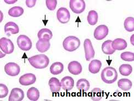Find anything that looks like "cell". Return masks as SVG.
I'll return each instance as SVG.
<instances>
[{"label":"cell","instance_id":"6da1fadb","mask_svg":"<svg viewBox=\"0 0 134 101\" xmlns=\"http://www.w3.org/2000/svg\"><path fill=\"white\" fill-rule=\"evenodd\" d=\"M30 64L36 69H44L49 64V58L44 54H38L28 58Z\"/></svg>","mask_w":134,"mask_h":101},{"label":"cell","instance_id":"7a4b0ae2","mask_svg":"<svg viewBox=\"0 0 134 101\" xmlns=\"http://www.w3.org/2000/svg\"><path fill=\"white\" fill-rule=\"evenodd\" d=\"M100 76L104 82L111 84L115 82L117 80L118 72L113 67L107 66L103 69Z\"/></svg>","mask_w":134,"mask_h":101},{"label":"cell","instance_id":"3957f363","mask_svg":"<svg viewBox=\"0 0 134 101\" xmlns=\"http://www.w3.org/2000/svg\"><path fill=\"white\" fill-rule=\"evenodd\" d=\"M80 46V41L77 37L74 36L66 37L63 42L64 48L68 52H73Z\"/></svg>","mask_w":134,"mask_h":101},{"label":"cell","instance_id":"277c9868","mask_svg":"<svg viewBox=\"0 0 134 101\" xmlns=\"http://www.w3.org/2000/svg\"><path fill=\"white\" fill-rule=\"evenodd\" d=\"M17 44L19 48L24 51L29 50L32 47V42L26 35H20L17 38Z\"/></svg>","mask_w":134,"mask_h":101},{"label":"cell","instance_id":"5b68a950","mask_svg":"<svg viewBox=\"0 0 134 101\" xmlns=\"http://www.w3.org/2000/svg\"><path fill=\"white\" fill-rule=\"evenodd\" d=\"M69 6L74 13L80 14L85 10L86 4L83 0H70Z\"/></svg>","mask_w":134,"mask_h":101},{"label":"cell","instance_id":"8992f818","mask_svg":"<svg viewBox=\"0 0 134 101\" xmlns=\"http://www.w3.org/2000/svg\"><path fill=\"white\" fill-rule=\"evenodd\" d=\"M0 48L5 54H11L14 51V46L10 39L2 37L0 39Z\"/></svg>","mask_w":134,"mask_h":101},{"label":"cell","instance_id":"52a82bcc","mask_svg":"<svg viewBox=\"0 0 134 101\" xmlns=\"http://www.w3.org/2000/svg\"><path fill=\"white\" fill-rule=\"evenodd\" d=\"M57 18L60 23L66 24L69 21L70 18V14L68 9L61 7L59 8L57 12Z\"/></svg>","mask_w":134,"mask_h":101},{"label":"cell","instance_id":"ba28073f","mask_svg":"<svg viewBox=\"0 0 134 101\" xmlns=\"http://www.w3.org/2000/svg\"><path fill=\"white\" fill-rule=\"evenodd\" d=\"M4 71L7 75L10 76H15L20 73V68L17 64L10 62L5 65Z\"/></svg>","mask_w":134,"mask_h":101},{"label":"cell","instance_id":"9c48e42d","mask_svg":"<svg viewBox=\"0 0 134 101\" xmlns=\"http://www.w3.org/2000/svg\"><path fill=\"white\" fill-rule=\"evenodd\" d=\"M108 27L105 25L98 26L94 31V37L97 40H102L108 34Z\"/></svg>","mask_w":134,"mask_h":101},{"label":"cell","instance_id":"30bf717a","mask_svg":"<svg viewBox=\"0 0 134 101\" xmlns=\"http://www.w3.org/2000/svg\"><path fill=\"white\" fill-rule=\"evenodd\" d=\"M83 47H84L86 60L87 61L90 60L94 57L95 52H94L91 41L90 39L87 38L84 41Z\"/></svg>","mask_w":134,"mask_h":101},{"label":"cell","instance_id":"8fae6325","mask_svg":"<svg viewBox=\"0 0 134 101\" xmlns=\"http://www.w3.org/2000/svg\"><path fill=\"white\" fill-rule=\"evenodd\" d=\"M36 80V76L32 73H27L19 78V83L23 86H29L34 84Z\"/></svg>","mask_w":134,"mask_h":101},{"label":"cell","instance_id":"7c38bea8","mask_svg":"<svg viewBox=\"0 0 134 101\" xmlns=\"http://www.w3.org/2000/svg\"><path fill=\"white\" fill-rule=\"evenodd\" d=\"M24 98V93L19 88H14L12 89L9 96V101H21Z\"/></svg>","mask_w":134,"mask_h":101},{"label":"cell","instance_id":"4fadbf2b","mask_svg":"<svg viewBox=\"0 0 134 101\" xmlns=\"http://www.w3.org/2000/svg\"><path fill=\"white\" fill-rule=\"evenodd\" d=\"M61 87L65 91H70L74 87V80L71 77L67 76L64 77L60 81Z\"/></svg>","mask_w":134,"mask_h":101},{"label":"cell","instance_id":"5bb4252c","mask_svg":"<svg viewBox=\"0 0 134 101\" xmlns=\"http://www.w3.org/2000/svg\"><path fill=\"white\" fill-rule=\"evenodd\" d=\"M19 31V26L13 21H9L4 25V32L8 36L10 34H16Z\"/></svg>","mask_w":134,"mask_h":101},{"label":"cell","instance_id":"9a60e30c","mask_svg":"<svg viewBox=\"0 0 134 101\" xmlns=\"http://www.w3.org/2000/svg\"><path fill=\"white\" fill-rule=\"evenodd\" d=\"M68 69L69 72L75 75L80 74L82 70L81 64L77 61H72L70 62L68 66Z\"/></svg>","mask_w":134,"mask_h":101},{"label":"cell","instance_id":"2e32d148","mask_svg":"<svg viewBox=\"0 0 134 101\" xmlns=\"http://www.w3.org/2000/svg\"><path fill=\"white\" fill-rule=\"evenodd\" d=\"M50 89L52 93H56L60 91L61 88V84L59 80L56 77H52L48 82Z\"/></svg>","mask_w":134,"mask_h":101},{"label":"cell","instance_id":"e0dca14e","mask_svg":"<svg viewBox=\"0 0 134 101\" xmlns=\"http://www.w3.org/2000/svg\"><path fill=\"white\" fill-rule=\"evenodd\" d=\"M51 46L49 41L39 39L36 44V47L38 51L41 53H44L49 49Z\"/></svg>","mask_w":134,"mask_h":101},{"label":"cell","instance_id":"ac0fdd59","mask_svg":"<svg viewBox=\"0 0 134 101\" xmlns=\"http://www.w3.org/2000/svg\"><path fill=\"white\" fill-rule=\"evenodd\" d=\"M127 45L126 41L120 38H116L111 42V46L115 50H124L127 47Z\"/></svg>","mask_w":134,"mask_h":101},{"label":"cell","instance_id":"d6986e66","mask_svg":"<svg viewBox=\"0 0 134 101\" xmlns=\"http://www.w3.org/2000/svg\"><path fill=\"white\" fill-rule=\"evenodd\" d=\"M102 66L101 61L97 59L92 60L88 65V70L92 74H97Z\"/></svg>","mask_w":134,"mask_h":101},{"label":"cell","instance_id":"ffe728a7","mask_svg":"<svg viewBox=\"0 0 134 101\" xmlns=\"http://www.w3.org/2000/svg\"><path fill=\"white\" fill-rule=\"evenodd\" d=\"M53 34L52 31L47 28H43V29H41L38 32L37 37L39 39H42V40H48L52 38Z\"/></svg>","mask_w":134,"mask_h":101},{"label":"cell","instance_id":"44dd1931","mask_svg":"<svg viewBox=\"0 0 134 101\" xmlns=\"http://www.w3.org/2000/svg\"><path fill=\"white\" fill-rule=\"evenodd\" d=\"M118 87L124 91H127L130 90L132 87V83L131 80L128 78H121L118 82Z\"/></svg>","mask_w":134,"mask_h":101},{"label":"cell","instance_id":"7402d4cb","mask_svg":"<svg viewBox=\"0 0 134 101\" xmlns=\"http://www.w3.org/2000/svg\"><path fill=\"white\" fill-rule=\"evenodd\" d=\"M90 82L85 78H80L76 82V87L80 91L86 92L90 88Z\"/></svg>","mask_w":134,"mask_h":101},{"label":"cell","instance_id":"603a6c76","mask_svg":"<svg viewBox=\"0 0 134 101\" xmlns=\"http://www.w3.org/2000/svg\"><path fill=\"white\" fill-rule=\"evenodd\" d=\"M64 69V65L60 62H55L50 66V72L53 75H58L62 72Z\"/></svg>","mask_w":134,"mask_h":101},{"label":"cell","instance_id":"cb8c5ba5","mask_svg":"<svg viewBox=\"0 0 134 101\" xmlns=\"http://www.w3.org/2000/svg\"><path fill=\"white\" fill-rule=\"evenodd\" d=\"M27 97L32 101H36L40 97V92L35 87H31L27 91Z\"/></svg>","mask_w":134,"mask_h":101},{"label":"cell","instance_id":"d4e9b609","mask_svg":"<svg viewBox=\"0 0 134 101\" xmlns=\"http://www.w3.org/2000/svg\"><path fill=\"white\" fill-rule=\"evenodd\" d=\"M111 42H112V41L107 40L102 43V50L104 54L111 55L115 52V50L111 46Z\"/></svg>","mask_w":134,"mask_h":101},{"label":"cell","instance_id":"484cf974","mask_svg":"<svg viewBox=\"0 0 134 101\" xmlns=\"http://www.w3.org/2000/svg\"><path fill=\"white\" fill-rule=\"evenodd\" d=\"M90 96L93 101H99L102 98L103 93L101 89L99 88H94L91 91Z\"/></svg>","mask_w":134,"mask_h":101},{"label":"cell","instance_id":"4316f807","mask_svg":"<svg viewBox=\"0 0 134 101\" xmlns=\"http://www.w3.org/2000/svg\"><path fill=\"white\" fill-rule=\"evenodd\" d=\"M24 13V9L23 8L19 7V6H15L8 10V14L10 16L12 17H19V16L23 15Z\"/></svg>","mask_w":134,"mask_h":101},{"label":"cell","instance_id":"83f0119b","mask_svg":"<svg viewBox=\"0 0 134 101\" xmlns=\"http://www.w3.org/2000/svg\"><path fill=\"white\" fill-rule=\"evenodd\" d=\"M98 14L96 11L92 10L88 12L87 19L88 24L91 25H94L98 21Z\"/></svg>","mask_w":134,"mask_h":101},{"label":"cell","instance_id":"f1b7e54d","mask_svg":"<svg viewBox=\"0 0 134 101\" xmlns=\"http://www.w3.org/2000/svg\"><path fill=\"white\" fill-rule=\"evenodd\" d=\"M132 71V67L130 64H122L119 67V72L121 75L123 76H129Z\"/></svg>","mask_w":134,"mask_h":101},{"label":"cell","instance_id":"f546056e","mask_svg":"<svg viewBox=\"0 0 134 101\" xmlns=\"http://www.w3.org/2000/svg\"><path fill=\"white\" fill-rule=\"evenodd\" d=\"M124 27L127 31L132 32L134 31V18L127 17L124 21Z\"/></svg>","mask_w":134,"mask_h":101},{"label":"cell","instance_id":"4dcf8cb0","mask_svg":"<svg viewBox=\"0 0 134 101\" xmlns=\"http://www.w3.org/2000/svg\"><path fill=\"white\" fill-rule=\"evenodd\" d=\"M120 58L124 61H132L134 60V53L131 52H124L121 54Z\"/></svg>","mask_w":134,"mask_h":101},{"label":"cell","instance_id":"1f68e13d","mask_svg":"<svg viewBox=\"0 0 134 101\" xmlns=\"http://www.w3.org/2000/svg\"><path fill=\"white\" fill-rule=\"evenodd\" d=\"M8 93V87L4 84H0V98L6 97Z\"/></svg>","mask_w":134,"mask_h":101},{"label":"cell","instance_id":"d6a6232c","mask_svg":"<svg viewBox=\"0 0 134 101\" xmlns=\"http://www.w3.org/2000/svg\"><path fill=\"white\" fill-rule=\"evenodd\" d=\"M46 4L47 8L50 10H54L56 8L57 1L56 0H46Z\"/></svg>","mask_w":134,"mask_h":101},{"label":"cell","instance_id":"836d02e7","mask_svg":"<svg viewBox=\"0 0 134 101\" xmlns=\"http://www.w3.org/2000/svg\"><path fill=\"white\" fill-rule=\"evenodd\" d=\"M25 2L27 7L32 8L35 6L36 1V0H26Z\"/></svg>","mask_w":134,"mask_h":101}]
</instances>
